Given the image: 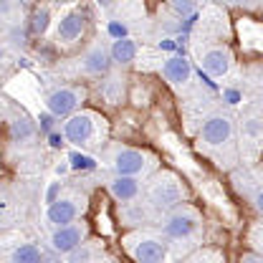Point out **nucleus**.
Masks as SVG:
<instances>
[{
    "mask_svg": "<svg viewBox=\"0 0 263 263\" xmlns=\"http://www.w3.org/2000/svg\"><path fill=\"white\" fill-rule=\"evenodd\" d=\"M180 200H182V185L170 172H162L147 190V202L155 210H172L175 205H180Z\"/></svg>",
    "mask_w": 263,
    "mask_h": 263,
    "instance_id": "f257e3e1",
    "label": "nucleus"
},
{
    "mask_svg": "<svg viewBox=\"0 0 263 263\" xmlns=\"http://www.w3.org/2000/svg\"><path fill=\"white\" fill-rule=\"evenodd\" d=\"M127 253L139 263H160L167 258V246L152 233H137L127 238Z\"/></svg>",
    "mask_w": 263,
    "mask_h": 263,
    "instance_id": "f03ea898",
    "label": "nucleus"
},
{
    "mask_svg": "<svg viewBox=\"0 0 263 263\" xmlns=\"http://www.w3.org/2000/svg\"><path fill=\"white\" fill-rule=\"evenodd\" d=\"M200 228V220H197L195 210H190V208H177V210H172L167 218H164V226H162V233L167 238H172V240H187V238H193Z\"/></svg>",
    "mask_w": 263,
    "mask_h": 263,
    "instance_id": "7ed1b4c3",
    "label": "nucleus"
},
{
    "mask_svg": "<svg viewBox=\"0 0 263 263\" xmlns=\"http://www.w3.org/2000/svg\"><path fill=\"white\" fill-rule=\"evenodd\" d=\"M111 167L117 175H144L149 170V157L139 149H132V147H117L114 155H111Z\"/></svg>",
    "mask_w": 263,
    "mask_h": 263,
    "instance_id": "20e7f679",
    "label": "nucleus"
},
{
    "mask_svg": "<svg viewBox=\"0 0 263 263\" xmlns=\"http://www.w3.org/2000/svg\"><path fill=\"white\" fill-rule=\"evenodd\" d=\"M200 137L208 147H223L228 144L230 137H233V119L228 114H213L205 119L202 129H200Z\"/></svg>",
    "mask_w": 263,
    "mask_h": 263,
    "instance_id": "39448f33",
    "label": "nucleus"
},
{
    "mask_svg": "<svg viewBox=\"0 0 263 263\" xmlns=\"http://www.w3.org/2000/svg\"><path fill=\"white\" fill-rule=\"evenodd\" d=\"M94 127H97L94 114H86V111H81V114H68V122H66V127H64V137L71 144L84 147V144H91Z\"/></svg>",
    "mask_w": 263,
    "mask_h": 263,
    "instance_id": "423d86ee",
    "label": "nucleus"
},
{
    "mask_svg": "<svg viewBox=\"0 0 263 263\" xmlns=\"http://www.w3.org/2000/svg\"><path fill=\"white\" fill-rule=\"evenodd\" d=\"M200 66L208 76L213 79H220L226 76L233 66V53H230L228 46H210L200 53Z\"/></svg>",
    "mask_w": 263,
    "mask_h": 263,
    "instance_id": "0eeeda50",
    "label": "nucleus"
},
{
    "mask_svg": "<svg viewBox=\"0 0 263 263\" xmlns=\"http://www.w3.org/2000/svg\"><path fill=\"white\" fill-rule=\"evenodd\" d=\"M86 238V226L84 223H66V226H59V228L53 230V235H51V248L56 251V253H61L66 256L68 251H73L81 240Z\"/></svg>",
    "mask_w": 263,
    "mask_h": 263,
    "instance_id": "6e6552de",
    "label": "nucleus"
},
{
    "mask_svg": "<svg viewBox=\"0 0 263 263\" xmlns=\"http://www.w3.org/2000/svg\"><path fill=\"white\" fill-rule=\"evenodd\" d=\"M81 101H84V91H81V89L66 86V89H56L53 94H48L46 106H48V111H51L53 117H68V114H73V111L79 109Z\"/></svg>",
    "mask_w": 263,
    "mask_h": 263,
    "instance_id": "1a4fd4ad",
    "label": "nucleus"
},
{
    "mask_svg": "<svg viewBox=\"0 0 263 263\" xmlns=\"http://www.w3.org/2000/svg\"><path fill=\"white\" fill-rule=\"evenodd\" d=\"M79 213H81V205H79V200L76 197H56V200H51L48 202V210H46V218H48V223L51 226H66V223H71V220H76L79 218Z\"/></svg>",
    "mask_w": 263,
    "mask_h": 263,
    "instance_id": "9d476101",
    "label": "nucleus"
},
{
    "mask_svg": "<svg viewBox=\"0 0 263 263\" xmlns=\"http://www.w3.org/2000/svg\"><path fill=\"white\" fill-rule=\"evenodd\" d=\"M109 51H106V46H91L86 53H84V59H81V71L86 73V76H101L106 68H109Z\"/></svg>",
    "mask_w": 263,
    "mask_h": 263,
    "instance_id": "9b49d317",
    "label": "nucleus"
},
{
    "mask_svg": "<svg viewBox=\"0 0 263 263\" xmlns=\"http://www.w3.org/2000/svg\"><path fill=\"white\" fill-rule=\"evenodd\" d=\"M109 193L119 202H132L139 195V180L134 175H117L109 180Z\"/></svg>",
    "mask_w": 263,
    "mask_h": 263,
    "instance_id": "f8f14e48",
    "label": "nucleus"
},
{
    "mask_svg": "<svg viewBox=\"0 0 263 263\" xmlns=\"http://www.w3.org/2000/svg\"><path fill=\"white\" fill-rule=\"evenodd\" d=\"M162 73L170 84H187L190 76H193V68H190V61H185L182 56H172L162 64Z\"/></svg>",
    "mask_w": 263,
    "mask_h": 263,
    "instance_id": "ddd939ff",
    "label": "nucleus"
},
{
    "mask_svg": "<svg viewBox=\"0 0 263 263\" xmlns=\"http://www.w3.org/2000/svg\"><path fill=\"white\" fill-rule=\"evenodd\" d=\"M81 33H84V15L81 13H68L61 18V23H59V41L61 43H73L76 38H81Z\"/></svg>",
    "mask_w": 263,
    "mask_h": 263,
    "instance_id": "4468645a",
    "label": "nucleus"
},
{
    "mask_svg": "<svg viewBox=\"0 0 263 263\" xmlns=\"http://www.w3.org/2000/svg\"><path fill=\"white\" fill-rule=\"evenodd\" d=\"M134 56H137V43H134L132 38H117L114 46L109 48V59H111L114 64H122V66L132 64Z\"/></svg>",
    "mask_w": 263,
    "mask_h": 263,
    "instance_id": "2eb2a0df",
    "label": "nucleus"
},
{
    "mask_svg": "<svg viewBox=\"0 0 263 263\" xmlns=\"http://www.w3.org/2000/svg\"><path fill=\"white\" fill-rule=\"evenodd\" d=\"M8 258L13 263H38L43 258V251L38 246L28 243V240H21V243H15V248L10 251Z\"/></svg>",
    "mask_w": 263,
    "mask_h": 263,
    "instance_id": "dca6fc26",
    "label": "nucleus"
},
{
    "mask_svg": "<svg viewBox=\"0 0 263 263\" xmlns=\"http://www.w3.org/2000/svg\"><path fill=\"white\" fill-rule=\"evenodd\" d=\"M33 137H35V127H33V122H28L26 117L13 119V124H10V139H13L15 144H28Z\"/></svg>",
    "mask_w": 263,
    "mask_h": 263,
    "instance_id": "f3484780",
    "label": "nucleus"
},
{
    "mask_svg": "<svg viewBox=\"0 0 263 263\" xmlns=\"http://www.w3.org/2000/svg\"><path fill=\"white\" fill-rule=\"evenodd\" d=\"M48 10L46 8H41V10H35L33 13V18H31V28L33 33H46V28H48Z\"/></svg>",
    "mask_w": 263,
    "mask_h": 263,
    "instance_id": "a211bd4d",
    "label": "nucleus"
},
{
    "mask_svg": "<svg viewBox=\"0 0 263 263\" xmlns=\"http://www.w3.org/2000/svg\"><path fill=\"white\" fill-rule=\"evenodd\" d=\"M71 167H73V170H91V167H94V160L86 157V155L73 152V155H71Z\"/></svg>",
    "mask_w": 263,
    "mask_h": 263,
    "instance_id": "6ab92c4d",
    "label": "nucleus"
},
{
    "mask_svg": "<svg viewBox=\"0 0 263 263\" xmlns=\"http://www.w3.org/2000/svg\"><path fill=\"white\" fill-rule=\"evenodd\" d=\"M170 3H172L175 10L182 13V15H190V13L195 10V0H170Z\"/></svg>",
    "mask_w": 263,
    "mask_h": 263,
    "instance_id": "aec40b11",
    "label": "nucleus"
},
{
    "mask_svg": "<svg viewBox=\"0 0 263 263\" xmlns=\"http://www.w3.org/2000/svg\"><path fill=\"white\" fill-rule=\"evenodd\" d=\"M228 5H243V8H256L258 0H226Z\"/></svg>",
    "mask_w": 263,
    "mask_h": 263,
    "instance_id": "412c9836",
    "label": "nucleus"
},
{
    "mask_svg": "<svg viewBox=\"0 0 263 263\" xmlns=\"http://www.w3.org/2000/svg\"><path fill=\"white\" fill-rule=\"evenodd\" d=\"M56 193H59V182H53V185L48 187V195H46V202H51V200H56Z\"/></svg>",
    "mask_w": 263,
    "mask_h": 263,
    "instance_id": "4be33fe9",
    "label": "nucleus"
},
{
    "mask_svg": "<svg viewBox=\"0 0 263 263\" xmlns=\"http://www.w3.org/2000/svg\"><path fill=\"white\" fill-rule=\"evenodd\" d=\"M61 144H64L61 134H51V147H61Z\"/></svg>",
    "mask_w": 263,
    "mask_h": 263,
    "instance_id": "5701e85b",
    "label": "nucleus"
},
{
    "mask_svg": "<svg viewBox=\"0 0 263 263\" xmlns=\"http://www.w3.org/2000/svg\"><path fill=\"white\" fill-rule=\"evenodd\" d=\"M240 261H261V256H256V253H248V256H240Z\"/></svg>",
    "mask_w": 263,
    "mask_h": 263,
    "instance_id": "b1692460",
    "label": "nucleus"
},
{
    "mask_svg": "<svg viewBox=\"0 0 263 263\" xmlns=\"http://www.w3.org/2000/svg\"><path fill=\"white\" fill-rule=\"evenodd\" d=\"M10 3H13V0H0V5H10Z\"/></svg>",
    "mask_w": 263,
    "mask_h": 263,
    "instance_id": "393cba45",
    "label": "nucleus"
},
{
    "mask_svg": "<svg viewBox=\"0 0 263 263\" xmlns=\"http://www.w3.org/2000/svg\"><path fill=\"white\" fill-rule=\"evenodd\" d=\"M51 3H59L61 5V3H71V0H51Z\"/></svg>",
    "mask_w": 263,
    "mask_h": 263,
    "instance_id": "a878e982",
    "label": "nucleus"
}]
</instances>
